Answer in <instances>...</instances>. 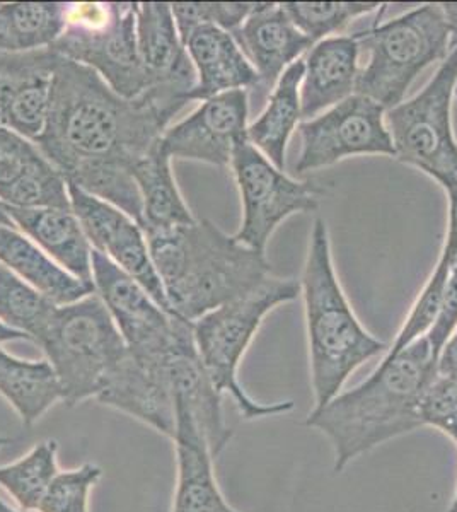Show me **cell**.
<instances>
[{
    "mask_svg": "<svg viewBox=\"0 0 457 512\" xmlns=\"http://www.w3.org/2000/svg\"><path fill=\"white\" fill-rule=\"evenodd\" d=\"M302 149L296 171L328 168L353 156H389L394 147L386 127V110L362 94L323 111L299 125Z\"/></svg>",
    "mask_w": 457,
    "mask_h": 512,
    "instance_id": "obj_11",
    "label": "cell"
},
{
    "mask_svg": "<svg viewBox=\"0 0 457 512\" xmlns=\"http://www.w3.org/2000/svg\"><path fill=\"white\" fill-rule=\"evenodd\" d=\"M174 347L168 352H135L127 349L122 361L106 376L96 400L173 439L176 419L168 361Z\"/></svg>",
    "mask_w": 457,
    "mask_h": 512,
    "instance_id": "obj_15",
    "label": "cell"
},
{
    "mask_svg": "<svg viewBox=\"0 0 457 512\" xmlns=\"http://www.w3.org/2000/svg\"><path fill=\"white\" fill-rule=\"evenodd\" d=\"M457 330V268L449 272L447 277L442 301H440L439 315L435 320L434 326L427 333L435 357L439 355L442 347L446 345L447 340L454 335Z\"/></svg>",
    "mask_w": 457,
    "mask_h": 512,
    "instance_id": "obj_37",
    "label": "cell"
},
{
    "mask_svg": "<svg viewBox=\"0 0 457 512\" xmlns=\"http://www.w3.org/2000/svg\"><path fill=\"white\" fill-rule=\"evenodd\" d=\"M168 371L174 412L180 410L195 420L210 453L217 458L231 443L234 432L222 412V393L215 388L200 359L193 330L181 338L169 355Z\"/></svg>",
    "mask_w": 457,
    "mask_h": 512,
    "instance_id": "obj_18",
    "label": "cell"
},
{
    "mask_svg": "<svg viewBox=\"0 0 457 512\" xmlns=\"http://www.w3.org/2000/svg\"><path fill=\"white\" fill-rule=\"evenodd\" d=\"M50 299L43 296L28 282L0 263V323L16 332L24 333L35 342L47 328L57 309Z\"/></svg>",
    "mask_w": 457,
    "mask_h": 512,
    "instance_id": "obj_31",
    "label": "cell"
},
{
    "mask_svg": "<svg viewBox=\"0 0 457 512\" xmlns=\"http://www.w3.org/2000/svg\"><path fill=\"white\" fill-rule=\"evenodd\" d=\"M422 425L434 427L457 446V376H440L430 381L418 403Z\"/></svg>",
    "mask_w": 457,
    "mask_h": 512,
    "instance_id": "obj_36",
    "label": "cell"
},
{
    "mask_svg": "<svg viewBox=\"0 0 457 512\" xmlns=\"http://www.w3.org/2000/svg\"><path fill=\"white\" fill-rule=\"evenodd\" d=\"M169 123L144 94L122 98L94 70L60 55L50 117L35 144L67 183L142 226L135 164L161 142Z\"/></svg>",
    "mask_w": 457,
    "mask_h": 512,
    "instance_id": "obj_1",
    "label": "cell"
},
{
    "mask_svg": "<svg viewBox=\"0 0 457 512\" xmlns=\"http://www.w3.org/2000/svg\"><path fill=\"white\" fill-rule=\"evenodd\" d=\"M35 344L52 364L67 407L96 398L106 376L127 352L122 333L96 292L58 306Z\"/></svg>",
    "mask_w": 457,
    "mask_h": 512,
    "instance_id": "obj_7",
    "label": "cell"
},
{
    "mask_svg": "<svg viewBox=\"0 0 457 512\" xmlns=\"http://www.w3.org/2000/svg\"><path fill=\"white\" fill-rule=\"evenodd\" d=\"M457 86V41L429 84L386 111L394 158L422 171L444 190L457 185V142L451 108Z\"/></svg>",
    "mask_w": 457,
    "mask_h": 512,
    "instance_id": "obj_9",
    "label": "cell"
},
{
    "mask_svg": "<svg viewBox=\"0 0 457 512\" xmlns=\"http://www.w3.org/2000/svg\"><path fill=\"white\" fill-rule=\"evenodd\" d=\"M0 395L26 427L35 425L57 402L62 386L48 361H23L0 349Z\"/></svg>",
    "mask_w": 457,
    "mask_h": 512,
    "instance_id": "obj_27",
    "label": "cell"
},
{
    "mask_svg": "<svg viewBox=\"0 0 457 512\" xmlns=\"http://www.w3.org/2000/svg\"><path fill=\"white\" fill-rule=\"evenodd\" d=\"M93 286L122 333L127 349L168 352L193 328V323L166 313L137 280L94 250Z\"/></svg>",
    "mask_w": 457,
    "mask_h": 512,
    "instance_id": "obj_12",
    "label": "cell"
},
{
    "mask_svg": "<svg viewBox=\"0 0 457 512\" xmlns=\"http://www.w3.org/2000/svg\"><path fill=\"white\" fill-rule=\"evenodd\" d=\"M0 512H19V511H16V509H12L11 506H9V504H6V502L2 501V499H0Z\"/></svg>",
    "mask_w": 457,
    "mask_h": 512,
    "instance_id": "obj_43",
    "label": "cell"
},
{
    "mask_svg": "<svg viewBox=\"0 0 457 512\" xmlns=\"http://www.w3.org/2000/svg\"><path fill=\"white\" fill-rule=\"evenodd\" d=\"M137 48L147 77V89L171 88L191 101L197 86V72L174 23L171 4H137Z\"/></svg>",
    "mask_w": 457,
    "mask_h": 512,
    "instance_id": "obj_19",
    "label": "cell"
},
{
    "mask_svg": "<svg viewBox=\"0 0 457 512\" xmlns=\"http://www.w3.org/2000/svg\"><path fill=\"white\" fill-rule=\"evenodd\" d=\"M103 477L94 463H84L76 470L58 472L41 499L38 512H89V494Z\"/></svg>",
    "mask_w": 457,
    "mask_h": 512,
    "instance_id": "obj_35",
    "label": "cell"
},
{
    "mask_svg": "<svg viewBox=\"0 0 457 512\" xmlns=\"http://www.w3.org/2000/svg\"><path fill=\"white\" fill-rule=\"evenodd\" d=\"M302 77L304 60H297L278 79L260 117L248 125L249 144L282 171L285 169L290 137L301 125Z\"/></svg>",
    "mask_w": 457,
    "mask_h": 512,
    "instance_id": "obj_26",
    "label": "cell"
},
{
    "mask_svg": "<svg viewBox=\"0 0 457 512\" xmlns=\"http://www.w3.org/2000/svg\"><path fill=\"white\" fill-rule=\"evenodd\" d=\"M282 7L297 30L316 45L318 41L333 38L355 19L369 16L382 6L377 2H284Z\"/></svg>",
    "mask_w": 457,
    "mask_h": 512,
    "instance_id": "obj_32",
    "label": "cell"
},
{
    "mask_svg": "<svg viewBox=\"0 0 457 512\" xmlns=\"http://www.w3.org/2000/svg\"><path fill=\"white\" fill-rule=\"evenodd\" d=\"M52 50L94 70L122 98L147 89L137 48V4H67L65 30Z\"/></svg>",
    "mask_w": 457,
    "mask_h": 512,
    "instance_id": "obj_8",
    "label": "cell"
},
{
    "mask_svg": "<svg viewBox=\"0 0 457 512\" xmlns=\"http://www.w3.org/2000/svg\"><path fill=\"white\" fill-rule=\"evenodd\" d=\"M367 62L359 70L355 94L388 111L400 105L423 70L451 52L452 30L440 4H423L388 23L355 33Z\"/></svg>",
    "mask_w": 457,
    "mask_h": 512,
    "instance_id": "obj_5",
    "label": "cell"
},
{
    "mask_svg": "<svg viewBox=\"0 0 457 512\" xmlns=\"http://www.w3.org/2000/svg\"><path fill=\"white\" fill-rule=\"evenodd\" d=\"M134 178L142 197V229H169L197 221L181 195L171 158L161 142L135 164Z\"/></svg>",
    "mask_w": 457,
    "mask_h": 512,
    "instance_id": "obj_28",
    "label": "cell"
},
{
    "mask_svg": "<svg viewBox=\"0 0 457 512\" xmlns=\"http://www.w3.org/2000/svg\"><path fill=\"white\" fill-rule=\"evenodd\" d=\"M9 443H11V439H9V437L0 436V449L4 448V446H7Z\"/></svg>",
    "mask_w": 457,
    "mask_h": 512,
    "instance_id": "obj_44",
    "label": "cell"
},
{
    "mask_svg": "<svg viewBox=\"0 0 457 512\" xmlns=\"http://www.w3.org/2000/svg\"><path fill=\"white\" fill-rule=\"evenodd\" d=\"M0 226L14 227L11 219L7 216L6 207L0 204Z\"/></svg>",
    "mask_w": 457,
    "mask_h": 512,
    "instance_id": "obj_41",
    "label": "cell"
},
{
    "mask_svg": "<svg viewBox=\"0 0 457 512\" xmlns=\"http://www.w3.org/2000/svg\"><path fill=\"white\" fill-rule=\"evenodd\" d=\"M0 204L16 209H72L62 173L35 142L6 127H0Z\"/></svg>",
    "mask_w": 457,
    "mask_h": 512,
    "instance_id": "obj_17",
    "label": "cell"
},
{
    "mask_svg": "<svg viewBox=\"0 0 457 512\" xmlns=\"http://www.w3.org/2000/svg\"><path fill=\"white\" fill-rule=\"evenodd\" d=\"M4 207L18 231L40 246L65 272L93 286V248L72 209Z\"/></svg>",
    "mask_w": 457,
    "mask_h": 512,
    "instance_id": "obj_24",
    "label": "cell"
},
{
    "mask_svg": "<svg viewBox=\"0 0 457 512\" xmlns=\"http://www.w3.org/2000/svg\"><path fill=\"white\" fill-rule=\"evenodd\" d=\"M58 55L52 48L0 53V120L2 127L36 142L45 132L52 106L53 74Z\"/></svg>",
    "mask_w": 457,
    "mask_h": 512,
    "instance_id": "obj_16",
    "label": "cell"
},
{
    "mask_svg": "<svg viewBox=\"0 0 457 512\" xmlns=\"http://www.w3.org/2000/svg\"><path fill=\"white\" fill-rule=\"evenodd\" d=\"M437 374L457 376V330L437 355Z\"/></svg>",
    "mask_w": 457,
    "mask_h": 512,
    "instance_id": "obj_39",
    "label": "cell"
},
{
    "mask_svg": "<svg viewBox=\"0 0 457 512\" xmlns=\"http://www.w3.org/2000/svg\"><path fill=\"white\" fill-rule=\"evenodd\" d=\"M447 512H457V485L456 492H454V497H452L451 506L447 509Z\"/></svg>",
    "mask_w": 457,
    "mask_h": 512,
    "instance_id": "obj_42",
    "label": "cell"
},
{
    "mask_svg": "<svg viewBox=\"0 0 457 512\" xmlns=\"http://www.w3.org/2000/svg\"><path fill=\"white\" fill-rule=\"evenodd\" d=\"M437 374V357L427 335L400 354L382 359L369 378L342 391L307 415V427L328 437L335 472L381 444L423 427L418 403Z\"/></svg>",
    "mask_w": 457,
    "mask_h": 512,
    "instance_id": "obj_2",
    "label": "cell"
},
{
    "mask_svg": "<svg viewBox=\"0 0 457 512\" xmlns=\"http://www.w3.org/2000/svg\"><path fill=\"white\" fill-rule=\"evenodd\" d=\"M456 91H457V89H456Z\"/></svg>",
    "mask_w": 457,
    "mask_h": 512,
    "instance_id": "obj_46",
    "label": "cell"
},
{
    "mask_svg": "<svg viewBox=\"0 0 457 512\" xmlns=\"http://www.w3.org/2000/svg\"><path fill=\"white\" fill-rule=\"evenodd\" d=\"M144 233L169 313L188 323L272 277L265 253L241 245L207 219Z\"/></svg>",
    "mask_w": 457,
    "mask_h": 512,
    "instance_id": "obj_3",
    "label": "cell"
},
{
    "mask_svg": "<svg viewBox=\"0 0 457 512\" xmlns=\"http://www.w3.org/2000/svg\"><path fill=\"white\" fill-rule=\"evenodd\" d=\"M248 115V91L205 99L191 115L164 132L162 151L171 159L231 168L236 147L248 140Z\"/></svg>",
    "mask_w": 457,
    "mask_h": 512,
    "instance_id": "obj_14",
    "label": "cell"
},
{
    "mask_svg": "<svg viewBox=\"0 0 457 512\" xmlns=\"http://www.w3.org/2000/svg\"><path fill=\"white\" fill-rule=\"evenodd\" d=\"M64 2H11L0 4V53L45 50L65 30Z\"/></svg>",
    "mask_w": 457,
    "mask_h": 512,
    "instance_id": "obj_29",
    "label": "cell"
},
{
    "mask_svg": "<svg viewBox=\"0 0 457 512\" xmlns=\"http://www.w3.org/2000/svg\"><path fill=\"white\" fill-rule=\"evenodd\" d=\"M183 45L197 72L191 101H205L219 94L260 86V77L229 31L217 26H200L186 36Z\"/></svg>",
    "mask_w": 457,
    "mask_h": 512,
    "instance_id": "obj_21",
    "label": "cell"
},
{
    "mask_svg": "<svg viewBox=\"0 0 457 512\" xmlns=\"http://www.w3.org/2000/svg\"><path fill=\"white\" fill-rule=\"evenodd\" d=\"M301 282L270 277L258 289L210 311L193 323L203 366L219 393H229L246 420L275 417L294 410V402H255L239 383V364L268 313L296 301Z\"/></svg>",
    "mask_w": 457,
    "mask_h": 512,
    "instance_id": "obj_6",
    "label": "cell"
},
{
    "mask_svg": "<svg viewBox=\"0 0 457 512\" xmlns=\"http://www.w3.org/2000/svg\"><path fill=\"white\" fill-rule=\"evenodd\" d=\"M449 197V222H447L446 243L440 260L449 265V270L457 268V185L446 190Z\"/></svg>",
    "mask_w": 457,
    "mask_h": 512,
    "instance_id": "obj_38",
    "label": "cell"
},
{
    "mask_svg": "<svg viewBox=\"0 0 457 512\" xmlns=\"http://www.w3.org/2000/svg\"><path fill=\"white\" fill-rule=\"evenodd\" d=\"M241 197L243 219L236 241L265 253L277 227L294 214H309L319 207L324 188L316 181H297L270 163L249 140L241 142L231 163Z\"/></svg>",
    "mask_w": 457,
    "mask_h": 512,
    "instance_id": "obj_10",
    "label": "cell"
},
{
    "mask_svg": "<svg viewBox=\"0 0 457 512\" xmlns=\"http://www.w3.org/2000/svg\"><path fill=\"white\" fill-rule=\"evenodd\" d=\"M301 292L306 309L307 345L313 381L314 407L330 403L364 362L388 345L367 332L353 313L335 272L330 234L318 217L313 224L302 272Z\"/></svg>",
    "mask_w": 457,
    "mask_h": 512,
    "instance_id": "obj_4",
    "label": "cell"
},
{
    "mask_svg": "<svg viewBox=\"0 0 457 512\" xmlns=\"http://www.w3.org/2000/svg\"><path fill=\"white\" fill-rule=\"evenodd\" d=\"M0 127H2V120H0Z\"/></svg>",
    "mask_w": 457,
    "mask_h": 512,
    "instance_id": "obj_45",
    "label": "cell"
},
{
    "mask_svg": "<svg viewBox=\"0 0 457 512\" xmlns=\"http://www.w3.org/2000/svg\"><path fill=\"white\" fill-rule=\"evenodd\" d=\"M57 441L36 444L21 460L0 466V487L23 511H36L53 478L57 477Z\"/></svg>",
    "mask_w": 457,
    "mask_h": 512,
    "instance_id": "obj_30",
    "label": "cell"
},
{
    "mask_svg": "<svg viewBox=\"0 0 457 512\" xmlns=\"http://www.w3.org/2000/svg\"><path fill=\"white\" fill-rule=\"evenodd\" d=\"M260 2H174V23L181 41L200 26H217L220 30H238Z\"/></svg>",
    "mask_w": 457,
    "mask_h": 512,
    "instance_id": "obj_33",
    "label": "cell"
},
{
    "mask_svg": "<svg viewBox=\"0 0 457 512\" xmlns=\"http://www.w3.org/2000/svg\"><path fill=\"white\" fill-rule=\"evenodd\" d=\"M70 207L81 222L94 251L110 258L116 267L137 280L149 296L169 313L168 299L152 263L144 229L123 210L67 183ZM171 315V313H169Z\"/></svg>",
    "mask_w": 457,
    "mask_h": 512,
    "instance_id": "obj_13",
    "label": "cell"
},
{
    "mask_svg": "<svg viewBox=\"0 0 457 512\" xmlns=\"http://www.w3.org/2000/svg\"><path fill=\"white\" fill-rule=\"evenodd\" d=\"M14 340H29V342H31V338H29L28 335L16 332V330H12L9 326L2 325V323H0V344L14 342Z\"/></svg>",
    "mask_w": 457,
    "mask_h": 512,
    "instance_id": "obj_40",
    "label": "cell"
},
{
    "mask_svg": "<svg viewBox=\"0 0 457 512\" xmlns=\"http://www.w3.org/2000/svg\"><path fill=\"white\" fill-rule=\"evenodd\" d=\"M261 84L273 86L314 41L297 30L282 4L260 2L238 30L232 31Z\"/></svg>",
    "mask_w": 457,
    "mask_h": 512,
    "instance_id": "obj_20",
    "label": "cell"
},
{
    "mask_svg": "<svg viewBox=\"0 0 457 512\" xmlns=\"http://www.w3.org/2000/svg\"><path fill=\"white\" fill-rule=\"evenodd\" d=\"M0 263L57 306L94 294V286L65 272L16 227L0 226Z\"/></svg>",
    "mask_w": 457,
    "mask_h": 512,
    "instance_id": "obj_25",
    "label": "cell"
},
{
    "mask_svg": "<svg viewBox=\"0 0 457 512\" xmlns=\"http://www.w3.org/2000/svg\"><path fill=\"white\" fill-rule=\"evenodd\" d=\"M174 437L178 482L173 512H238L226 501L215 478L214 454L195 424L185 412H174Z\"/></svg>",
    "mask_w": 457,
    "mask_h": 512,
    "instance_id": "obj_23",
    "label": "cell"
},
{
    "mask_svg": "<svg viewBox=\"0 0 457 512\" xmlns=\"http://www.w3.org/2000/svg\"><path fill=\"white\" fill-rule=\"evenodd\" d=\"M360 47L350 36L318 41L304 60L301 84L302 118L311 120L355 94Z\"/></svg>",
    "mask_w": 457,
    "mask_h": 512,
    "instance_id": "obj_22",
    "label": "cell"
},
{
    "mask_svg": "<svg viewBox=\"0 0 457 512\" xmlns=\"http://www.w3.org/2000/svg\"><path fill=\"white\" fill-rule=\"evenodd\" d=\"M449 272H451L449 265L439 258L437 267L434 268L430 279L417 297L405 325L401 326L400 333L396 335V340L391 345V349L386 352L384 359L400 354L401 350H405L408 345L417 342L418 338L425 337L430 332L439 315L440 301H442Z\"/></svg>",
    "mask_w": 457,
    "mask_h": 512,
    "instance_id": "obj_34",
    "label": "cell"
}]
</instances>
